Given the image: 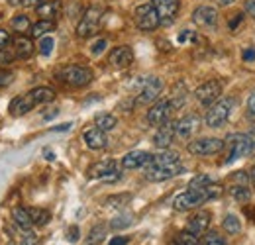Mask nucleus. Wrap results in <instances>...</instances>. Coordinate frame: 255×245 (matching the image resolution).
Returning a JSON list of instances; mask_svg holds the SVG:
<instances>
[{
  "mask_svg": "<svg viewBox=\"0 0 255 245\" xmlns=\"http://www.w3.org/2000/svg\"><path fill=\"white\" fill-rule=\"evenodd\" d=\"M67 238H69V242H77L79 240V228L77 226H71L69 232H67Z\"/></svg>",
  "mask_w": 255,
  "mask_h": 245,
  "instance_id": "47",
  "label": "nucleus"
},
{
  "mask_svg": "<svg viewBox=\"0 0 255 245\" xmlns=\"http://www.w3.org/2000/svg\"><path fill=\"white\" fill-rule=\"evenodd\" d=\"M226 147V141L218 137H198L187 145L189 153L196 157H210V155H218Z\"/></svg>",
  "mask_w": 255,
  "mask_h": 245,
  "instance_id": "7",
  "label": "nucleus"
},
{
  "mask_svg": "<svg viewBox=\"0 0 255 245\" xmlns=\"http://www.w3.org/2000/svg\"><path fill=\"white\" fill-rule=\"evenodd\" d=\"M108 63L112 67H116V69H126V67H129L133 63V51H131V47H128V45L114 47L110 51V55H108Z\"/></svg>",
  "mask_w": 255,
  "mask_h": 245,
  "instance_id": "15",
  "label": "nucleus"
},
{
  "mask_svg": "<svg viewBox=\"0 0 255 245\" xmlns=\"http://www.w3.org/2000/svg\"><path fill=\"white\" fill-rule=\"evenodd\" d=\"M37 47H39V53H41V55H49V53L53 51V47H55V39H53L51 35H43Z\"/></svg>",
  "mask_w": 255,
  "mask_h": 245,
  "instance_id": "36",
  "label": "nucleus"
},
{
  "mask_svg": "<svg viewBox=\"0 0 255 245\" xmlns=\"http://www.w3.org/2000/svg\"><path fill=\"white\" fill-rule=\"evenodd\" d=\"M55 30V20H37L32 26V37H43Z\"/></svg>",
  "mask_w": 255,
  "mask_h": 245,
  "instance_id": "29",
  "label": "nucleus"
},
{
  "mask_svg": "<svg viewBox=\"0 0 255 245\" xmlns=\"http://www.w3.org/2000/svg\"><path fill=\"white\" fill-rule=\"evenodd\" d=\"M116 125H118V120H116V116H112V114H98L95 118V127L102 129V131H110V129H114Z\"/></svg>",
  "mask_w": 255,
  "mask_h": 245,
  "instance_id": "30",
  "label": "nucleus"
},
{
  "mask_svg": "<svg viewBox=\"0 0 255 245\" xmlns=\"http://www.w3.org/2000/svg\"><path fill=\"white\" fill-rule=\"evenodd\" d=\"M171 112H173L171 102H169V100H159V102H155V104L147 110V123L159 127V125H163L165 122L171 120Z\"/></svg>",
  "mask_w": 255,
  "mask_h": 245,
  "instance_id": "12",
  "label": "nucleus"
},
{
  "mask_svg": "<svg viewBox=\"0 0 255 245\" xmlns=\"http://www.w3.org/2000/svg\"><path fill=\"white\" fill-rule=\"evenodd\" d=\"M161 91H163V81L159 77H147L141 85V91L135 96V104L137 106H147L151 102H155L159 98Z\"/></svg>",
  "mask_w": 255,
  "mask_h": 245,
  "instance_id": "8",
  "label": "nucleus"
},
{
  "mask_svg": "<svg viewBox=\"0 0 255 245\" xmlns=\"http://www.w3.org/2000/svg\"><path fill=\"white\" fill-rule=\"evenodd\" d=\"M133 22L141 31H153L161 26L159 14L153 4H139L133 12Z\"/></svg>",
  "mask_w": 255,
  "mask_h": 245,
  "instance_id": "6",
  "label": "nucleus"
},
{
  "mask_svg": "<svg viewBox=\"0 0 255 245\" xmlns=\"http://www.w3.org/2000/svg\"><path fill=\"white\" fill-rule=\"evenodd\" d=\"M250 135H252V141H254V153H255V127L250 131Z\"/></svg>",
  "mask_w": 255,
  "mask_h": 245,
  "instance_id": "56",
  "label": "nucleus"
},
{
  "mask_svg": "<svg viewBox=\"0 0 255 245\" xmlns=\"http://www.w3.org/2000/svg\"><path fill=\"white\" fill-rule=\"evenodd\" d=\"M181 173H185V167L181 163H177V165H169V167H149V165H145L143 175L151 183H163V181H169V179H173Z\"/></svg>",
  "mask_w": 255,
  "mask_h": 245,
  "instance_id": "10",
  "label": "nucleus"
},
{
  "mask_svg": "<svg viewBox=\"0 0 255 245\" xmlns=\"http://www.w3.org/2000/svg\"><path fill=\"white\" fill-rule=\"evenodd\" d=\"M28 210H30V216H32L33 226H37V228L45 226V224L51 220L49 212H47V210H43V208H28Z\"/></svg>",
  "mask_w": 255,
  "mask_h": 245,
  "instance_id": "32",
  "label": "nucleus"
},
{
  "mask_svg": "<svg viewBox=\"0 0 255 245\" xmlns=\"http://www.w3.org/2000/svg\"><path fill=\"white\" fill-rule=\"evenodd\" d=\"M246 12H248L252 18H255V0H248V2H246Z\"/></svg>",
  "mask_w": 255,
  "mask_h": 245,
  "instance_id": "50",
  "label": "nucleus"
},
{
  "mask_svg": "<svg viewBox=\"0 0 255 245\" xmlns=\"http://www.w3.org/2000/svg\"><path fill=\"white\" fill-rule=\"evenodd\" d=\"M131 222H133V218L129 214L120 216V218H114V220L110 222V228H112V230H124L128 226H131Z\"/></svg>",
  "mask_w": 255,
  "mask_h": 245,
  "instance_id": "38",
  "label": "nucleus"
},
{
  "mask_svg": "<svg viewBox=\"0 0 255 245\" xmlns=\"http://www.w3.org/2000/svg\"><path fill=\"white\" fill-rule=\"evenodd\" d=\"M171 245H200V238H196V236H192L191 232H181V234H177L175 236V240L171 242Z\"/></svg>",
  "mask_w": 255,
  "mask_h": 245,
  "instance_id": "33",
  "label": "nucleus"
},
{
  "mask_svg": "<svg viewBox=\"0 0 255 245\" xmlns=\"http://www.w3.org/2000/svg\"><path fill=\"white\" fill-rule=\"evenodd\" d=\"M114 169H118V165H116V161H112V159H106V161H98L95 165H91V169H89V177L91 179H104L110 171H114Z\"/></svg>",
  "mask_w": 255,
  "mask_h": 245,
  "instance_id": "23",
  "label": "nucleus"
},
{
  "mask_svg": "<svg viewBox=\"0 0 255 245\" xmlns=\"http://www.w3.org/2000/svg\"><path fill=\"white\" fill-rule=\"evenodd\" d=\"M250 183H252V179H250V175L246 171H236L232 175V184H244V186H248Z\"/></svg>",
  "mask_w": 255,
  "mask_h": 245,
  "instance_id": "40",
  "label": "nucleus"
},
{
  "mask_svg": "<svg viewBox=\"0 0 255 245\" xmlns=\"http://www.w3.org/2000/svg\"><path fill=\"white\" fill-rule=\"evenodd\" d=\"M32 53H33L32 39L26 37V35H18L14 39V55L18 59H28V57H32Z\"/></svg>",
  "mask_w": 255,
  "mask_h": 245,
  "instance_id": "24",
  "label": "nucleus"
},
{
  "mask_svg": "<svg viewBox=\"0 0 255 245\" xmlns=\"http://www.w3.org/2000/svg\"><path fill=\"white\" fill-rule=\"evenodd\" d=\"M230 151H228V159L226 163H234L242 157H248V155L254 153V141H252V135L250 133H230L228 139H226Z\"/></svg>",
  "mask_w": 255,
  "mask_h": 245,
  "instance_id": "4",
  "label": "nucleus"
},
{
  "mask_svg": "<svg viewBox=\"0 0 255 245\" xmlns=\"http://www.w3.org/2000/svg\"><path fill=\"white\" fill-rule=\"evenodd\" d=\"M222 228H224V232L230 234V236H238V234L242 232V224H240V220H238L234 214H228L226 218H224Z\"/></svg>",
  "mask_w": 255,
  "mask_h": 245,
  "instance_id": "31",
  "label": "nucleus"
},
{
  "mask_svg": "<svg viewBox=\"0 0 255 245\" xmlns=\"http://www.w3.org/2000/svg\"><path fill=\"white\" fill-rule=\"evenodd\" d=\"M189 39H192V41L196 39V35H194L192 31H189V30H185L181 35H179V41H181V43H185V41H189Z\"/></svg>",
  "mask_w": 255,
  "mask_h": 245,
  "instance_id": "49",
  "label": "nucleus"
},
{
  "mask_svg": "<svg viewBox=\"0 0 255 245\" xmlns=\"http://www.w3.org/2000/svg\"><path fill=\"white\" fill-rule=\"evenodd\" d=\"M200 127V116L196 114H187L185 118H181L179 122H175V135L179 139H189L192 137Z\"/></svg>",
  "mask_w": 255,
  "mask_h": 245,
  "instance_id": "14",
  "label": "nucleus"
},
{
  "mask_svg": "<svg viewBox=\"0 0 255 245\" xmlns=\"http://www.w3.org/2000/svg\"><path fill=\"white\" fill-rule=\"evenodd\" d=\"M33 106H37V102L33 100L32 92L22 94V96H16V98L10 102V114H12V116H24V114H28L30 110H33Z\"/></svg>",
  "mask_w": 255,
  "mask_h": 245,
  "instance_id": "18",
  "label": "nucleus"
},
{
  "mask_svg": "<svg viewBox=\"0 0 255 245\" xmlns=\"http://www.w3.org/2000/svg\"><path fill=\"white\" fill-rule=\"evenodd\" d=\"M192 22L202 30H216L218 26V12L212 6H198L192 12Z\"/></svg>",
  "mask_w": 255,
  "mask_h": 245,
  "instance_id": "11",
  "label": "nucleus"
},
{
  "mask_svg": "<svg viewBox=\"0 0 255 245\" xmlns=\"http://www.w3.org/2000/svg\"><path fill=\"white\" fill-rule=\"evenodd\" d=\"M169 102H171L173 110H179L181 106H185V102H187V87H185V83H177L175 85L173 96L169 98Z\"/></svg>",
  "mask_w": 255,
  "mask_h": 245,
  "instance_id": "26",
  "label": "nucleus"
},
{
  "mask_svg": "<svg viewBox=\"0 0 255 245\" xmlns=\"http://www.w3.org/2000/svg\"><path fill=\"white\" fill-rule=\"evenodd\" d=\"M151 4L157 10L163 26H169L175 20V16L179 14V8H181V0H151Z\"/></svg>",
  "mask_w": 255,
  "mask_h": 245,
  "instance_id": "13",
  "label": "nucleus"
},
{
  "mask_svg": "<svg viewBox=\"0 0 255 245\" xmlns=\"http://www.w3.org/2000/svg\"><path fill=\"white\" fill-rule=\"evenodd\" d=\"M35 14L39 20H55L61 14V0H45L39 6H35Z\"/></svg>",
  "mask_w": 255,
  "mask_h": 245,
  "instance_id": "21",
  "label": "nucleus"
},
{
  "mask_svg": "<svg viewBox=\"0 0 255 245\" xmlns=\"http://www.w3.org/2000/svg\"><path fill=\"white\" fill-rule=\"evenodd\" d=\"M45 155H47V159H49V161H51V159H53V157H55V155L51 153V151H45Z\"/></svg>",
  "mask_w": 255,
  "mask_h": 245,
  "instance_id": "57",
  "label": "nucleus"
},
{
  "mask_svg": "<svg viewBox=\"0 0 255 245\" xmlns=\"http://www.w3.org/2000/svg\"><path fill=\"white\" fill-rule=\"evenodd\" d=\"M12 220H14V224H16L20 230H32L33 228L32 216H30V210H28V208H22V206L14 208V210H12Z\"/></svg>",
  "mask_w": 255,
  "mask_h": 245,
  "instance_id": "25",
  "label": "nucleus"
},
{
  "mask_svg": "<svg viewBox=\"0 0 255 245\" xmlns=\"http://www.w3.org/2000/svg\"><path fill=\"white\" fill-rule=\"evenodd\" d=\"M104 49H106V39H98L95 45H93V49H91V51H93L95 55H100Z\"/></svg>",
  "mask_w": 255,
  "mask_h": 245,
  "instance_id": "43",
  "label": "nucleus"
},
{
  "mask_svg": "<svg viewBox=\"0 0 255 245\" xmlns=\"http://www.w3.org/2000/svg\"><path fill=\"white\" fill-rule=\"evenodd\" d=\"M10 43H12V35H10V31L4 30V28H0V49H8Z\"/></svg>",
  "mask_w": 255,
  "mask_h": 245,
  "instance_id": "42",
  "label": "nucleus"
},
{
  "mask_svg": "<svg viewBox=\"0 0 255 245\" xmlns=\"http://www.w3.org/2000/svg\"><path fill=\"white\" fill-rule=\"evenodd\" d=\"M242 20H244V14H236V16H234V20H230V24H228V26H230V30L232 31L238 30V26L242 24Z\"/></svg>",
  "mask_w": 255,
  "mask_h": 245,
  "instance_id": "45",
  "label": "nucleus"
},
{
  "mask_svg": "<svg viewBox=\"0 0 255 245\" xmlns=\"http://www.w3.org/2000/svg\"><path fill=\"white\" fill-rule=\"evenodd\" d=\"M12 59H14V55H10L6 49H0V65H8Z\"/></svg>",
  "mask_w": 255,
  "mask_h": 245,
  "instance_id": "48",
  "label": "nucleus"
},
{
  "mask_svg": "<svg viewBox=\"0 0 255 245\" xmlns=\"http://www.w3.org/2000/svg\"><path fill=\"white\" fill-rule=\"evenodd\" d=\"M110 245H128V238H112L110 240Z\"/></svg>",
  "mask_w": 255,
  "mask_h": 245,
  "instance_id": "52",
  "label": "nucleus"
},
{
  "mask_svg": "<svg viewBox=\"0 0 255 245\" xmlns=\"http://www.w3.org/2000/svg\"><path fill=\"white\" fill-rule=\"evenodd\" d=\"M151 153L147 151H129L128 155L122 157V167L124 169H139V167H145L147 161H149Z\"/></svg>",
  "mask_w": 255,
  "mask_h": 245,
  "instance_id": "22",
  "label": "nucleus"
},
{
  "mask_svg": "<svg viewBox=\"0 0 255 245\" xmlns=\"http://www.w3.org/2000/svg\"><path fill=\"white\" fill-rule=\"evenodd\" d=\"M41 2H45V0H24L22 4H24V6H28V8H35V6H39Z\"/></svg>",
  "mask_w": 255,
  "mask_h": 245,
  "instance_id": "53",
  "label": "nucleus"
},
{
  "mask_svg": "<svg viewBox=\"0 0 255 245\" xmlns=\"http://www.w3.org/2000/svg\"><path fill=\"white\" fill-rule=\"evenodd\" d=\"M10 26H12V30L20 31V33L32 30L30 18H28V16H24V14H18V16H14V18H12V22H10Z\"/></svg>",
  "mask_w": 255,
  "mask_h": 245,
  "instance_id": "34",
  "label": "nucleus"
},
{
  "mask_svg": "<svg viewBox=\"0 0 255 245\" xmlns=\"http://www.w3.org/2000/svg\"><path fill=\"white\" fill-rule=\"evenodd\" d=\"M202 245H228V244H226V240H224L218 232H208L204 236V240H202Z\"/></svg>",
  "mask_w": 255,
  "mask_h": 245,
  "instance_id": "39",
  "label": "nucleus"
},
{
  "mask_svg": "<svg viewBox=\"0 0 255 245\" xmlns=\"http://www.w3.org/2000/svg\"><path fill=\"white\" fill-rule=\"evenodd\" d=\"M250 179H252V184H254V188H255V165L252 167V173H250Z\"/></svg>",
  "mask_w": 255,
  "mask_h": 245,
  "instance_id": "54",
  "label": "nucleus"
},
{
  "mask_svg": "<svg viewBox=\"0 0 255 245\" xmlns=\"http://www.w3.org/2000/svg\"><path fill=\"white\" fill-rule=\"evenodd\" d=\"M248 110H250L252 116H255V92L248 98Z\"/></svg>",
  "mask_w": 255,
  "mask_h": 245,
  "instance_id": "51",
  "label": "nucleus"
},
{
  "mask_svg": "<svg viewBox=\"0 0 255 245\" xmlns=\"http://www.w3.org/2000/svg\"><path fill=\"white\" fill-rule=\"evenodd\" d=\"M20 245H37V236L32 230H22V242Z\"/></svg>",
  "mask_w": 255,
  "mask_h": 245,
  "instance_id": "41",
  "label": "nucleus"
},
{
  "mask_svg": "<svg viewBox=\"0 0 255 245\" xmlns=\"http://www.w3.org/2000/svg\"><path fill=\"white\" fill-rule=\"evenodd\" d=\"M220 94H222V85H220V81L210 79V81L202 83V85L194 91V98H196L202 106H208V108H210L216 100H220Z\"/></svg>",
  "mask_w": 255,
  "mask_h": 245,
  "instance_id": "9",
  "label": "nucleus"
},
{
  "mask_svg": "<svg viewBox=\"0 0 255 245\" xmlns=\"http://www.w3.org/2000/svg\"><path fill=\"white\" fill-rule=\"evenodd\" d=\"M230 192H232V198H234L238 204H248V202L252 200V190H250V186H244V184H232Z\"/></svg>",
  "mask_w": 255,
  "mask_h": 245,
  "instance_id": "27",
  "label": "nucleus"
},
{
  "mask_svg": "<svg viewBox=\"0 0 255 245\" xmlns=\"http://www.w3.org/2000/svg\"><path fill=\"white\" fill-rule=\"evenodd\" d=\"M222 194V186L220 184H208L206 188H198V190H192L189 188L187 192H181L175 200H173V208L179 210V212H187V210H194L198 206H202L204 202L208 200H214Z\"/></svg>",
  "mask_w": 255,
  "mask_h": 245,
  "instance_id": "1",
  "label": "nucleus"
},
{
  "mask_svg": "<svg viewBox=\"0 0 255 245\" xmlns=\"http://www.w3.org/2000/svg\"><path fill=\"white\" fill-rule=\"evenodd\" d=\"M83 139H85L87 147H89V149H95V151L104 149L106 143H108V139H106V131H102V129H98V127L87 129V131L83 133Z\"/></svg>",
  "mask_w": 255,
  "mask_h": 245,
  "instance_id": "19",
  "label": "nucleus"
},
{
  "mask_svg": "<svg viewBox=\"0 0 255 245\" xmlns=\"http://www.w3.org/2000/svg\"><path fill=\"white\" fill-rule=\"evenodd\" d=\"M104 236H106V226H96V228L91 230V234H89L87 242H89V245L100 244V242L104 240Z\"/></svg>",
  "mask_w": 255,
  "mask_h": 245,
  "instance_id": "35",
  "label": "nucleus"
},
{
  "mask_svg": "<svg viewBox=\"0 0 255 245\" xmlns=\"http://www.w3.org/2000/svg\"><path fill=\"white\" fill-rule=\"evenodd\" d=\"M234 106H236V100L234 98H220V100H216L210 108H208V112H206V118H204V122L208 127H222L224 123L230 120V116H232V112H234Z\"/></svg>",
  "mask_w": 255,
  "mask_h": 245,
  "instance_id": "3",
  "label": "nucleus"
},
{
  "mask_svg": "<svg viewBox=\"0 0 255 245\" xmlns=\"http://www.w3.org/2000/svg\"><path fill=\"white\" fill-rule=\"evenodd\" d=\"M102 8L100 6H91V8H87L85 10V14H83V18H81V22H79V26H77V35L81 37V39H87V37H91V35H95L98 28H100V20H102Z\"/></svg>",
  "mask_w": 255,
  "mask_h": 245,
  "instance_id": "5",
  "label": "nucleus"
},
{
  "mask_svg": "<svg viewBox=\"0 0 255 245\" xmlns=\"http://www.w3.org/2000/svg\"><path fill=\"white\" fill-rule=\"evenodd\" d=\"M10 83H12V73L0 71V87H8Z\"/></svg>",
  "mask_w": 255,
  "mask_h": 245,
  "instance_id": "44",
  "label": "nucleus"
},
{
  "mask_svg": "<svg viewBox=\"0 0 255 245\" xmlns=\"http://www.w3.org/2000/svg\"><path fill=\"white\" fill-rule=\"evenodd\" d=\"M24 0H8V4H12V6H18V4H22Z\"/></svg>",
  "mask_w": 255,
  "mask_h": 245,
  "instance_id": "55",
  "label": "nucleus"
},
{
  "mask_svg": "<svg viewBox=\"0 0 255 245\" xmlns=\"http://www.w3.org/2000/svg\"><path fill=\"white\" fill-rule=\"evenodd\" d=\"M32 96L33 100L37 102V104H47V102H51V100H55V91L53 89H49V87H37V89H33Z\"/></svg>",
  "mask_w": 255,
  "mask_h": 245,
  "instance_id": "28",
  "label": "nucleus"
},
{
  "mask_svg": "<svg viewBox=\"0 0 255 245\" xmlns=\"http://www.w3.org/2000/svg\"><path fill=\"white\" fill-rule=\"evenodd\" d=\"M173 137H175V122L169 120L157 127V131L153 135V145L157 149H169V145L173 143Z\"/></svg>",
  "mask_w": 255,
  "mask_h": 245,
  "instance_id": "16",
  "label": "nucleus"
},
{
  "mask_svg": "<svg viewBox=\"0 0 255 245\" xmlns=\"http://www.w3.org/2000/svg\"><path fill=\"white\" fill-rule=\"evenodd\" d=\"M242 57H244V61H246V63L255 61V49H254V47H248V49L242 53Z\"/></svg>",
  "mask_w": 255,
  "mask_h": 245,
  "instance_id": "46",
  "label": "nucleus"
},
{
  "mask_svg": "<svg viewBox=\"0 0 255 245\" xmlns=\"http://www.w3.org/2000/svg\"><path fill=\"white\" fill-rule=\"evenodd\" d=\"M208 226H210V212L200 210V212H196L194 216H191V220L187 224V232H191L192 236L200 238V236L206 234Z\"/></svg>",
  "mask_w": 255,
  "mask_h": 245,
  "instance_id": "17",
  "label": "nucleus"
},
{
  "mask_svg": "<svg viewBox=\"0 0 255 245\" xmlns=\"http://www.w3.org/2000/svg\"><path fill=\"white\" fill-rule=\"evenodd\" d=\"M181 163V155L177 151H169V149H161L159 153L151 155L147 165L149 167H169V165H177Z\"/></svg>",
  "mask_w": 255,
  "mask_h": 245,
  "instance_id": "20",
  "label": "nucleus"
},
{
  "mask_svg": "<svg viewBox=\"0 0 255 245\" xmlns=\"http://www.w3.org/2000/svg\"><path fill=\"white\" fill-rule=\"evenodd\" d=\"M57 79L73 89H83L93 81V71L83 65H67L57 71Z\"/></svg>",
  "mask_w": 255,
  "mask_h": 245,
  "instance_id": "2",
  "label": "nucleus"
},
{
  "mask_svg": "<svg viewBox=\"0 0 255 245\" xmlns=\"http://www.w3.org/2000/svg\"><path fill=\"white\" fill-rule=\"evenodd\" d=\"M208 184H212V179H210L208 175H196L194 179H191L189 188H192V190H198V188H206Z\"/></svg>",
  "mask_w": 255,
  "mask_h": 245,
  "instance_id": "37",
  "label": "nucleus"
}]
</instances>
